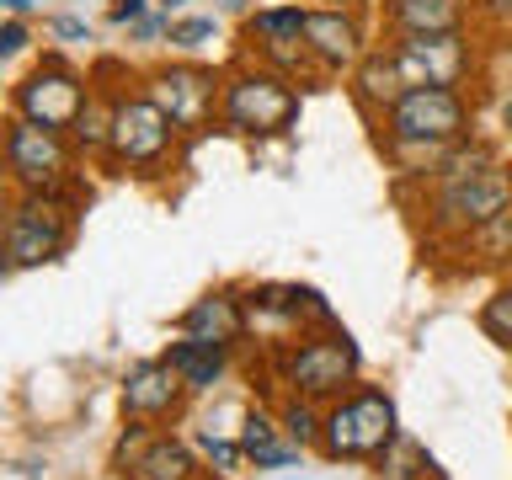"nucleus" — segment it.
Here are the masks:
<instances>
[{
    "label": "nucleus",
    "mask_w": 512,
    "mask_h": 480,
    "mask_svg": "<svg viewBox=\"0 0 512 480\" xmlns=\"http://www.w3.org/2000/svg\"><path fill=\"white\" fill-rule=\"evenodd\" d=\"M0 96H6V86H0Z\"/></svg>",
    "instance_id": "a19ab883"
},
{
    "label": "nucleus",
    "mask_w": 512,
    "mask_h": 480,
    "mask_svg": "<svg viewBox=\"0 0 512 480\" xmlns=\"http://www.w3.org/2000/svg\"><path fill=\"white\" fill-rule=\"evenodd\" d=\"M304 48H310L320 80L331 75H352L368 48V22L363 11H331V6H304Z\"/></svg>",
    "instance_id": "4468645a"
},
{
    "label": "nucleus",
    "mask_w": 512,
    "mask_h": 480,
    "mask_svg": "<svg viewBox=\"0 0 512 480\" xmlns=\"http://www.w3.org/2000/svg\"><path fill=\"white\" fill-rule=\"evenodd\" d=\"M470 128H475V102L464 91L416 86L379 118V150L406 182H427L443 150L470 139Z\"/></svg>",
    "instance_id": "f257e3e1"
},
{
    "label": "nucleus",
    "mask_w": 512,
    "mask_h": 480,
    "mask_svg": "<svg viewBox=\"0 0 512 480\" xmlns=\"http://www.w3.org/2000/svg\"><path fill=\"white\" fill-rule=\"evenodd\" d=\"M0 11H6V16H22V22H27V16H32V0H0Z\"/></svg>",
    "instance_id": "f704fd0d"
},
{
    "label": "nucleus",
    "mask_w": 512,
    "mask_h": 480,
    "mask_svg": "<svg viewBox=\"0 0 512 480\" xmlns=\"http://www.w3.org/2000/svg\"><path fill=\"white\" fill-rule=\"evenodd\" d=\"M198 454H203V464H208L219 480H230L240 464H246V454H240V438H214V427L198 432Z\"/></svg>",
    "instance_id": "cd10ccee"
},
{
    "label": "nucleus",
    "mask_w": 512,
    "mask_h": 480,
    "mask_svg": "<svg viewBox=\"0 0 512 480\" xmlns=\"http://www.w3.org/2000/svg\"><path fill=\"white\" fill-rule=\"evenodd\" d=\"M299 6H331V11H368L374 0H299Z\"/></svg>",
    "instance_id": "72a5a7b5"
},
{
    "label": "nucleus",
    "mask_w": 512,
    "mask_h": 480,
    "mask_svg": "<svg viewBox=\"0 0 512 480\" xmlns=\"http://www.w3.org/2000/svg\"><path fill=\"white\" fill-rule=\"evenodd\" d=\"M48 27H54V38H64V43H91V22H86V16H75V11L48 16Z\"/></svg>",
    "instance_id": "2f4dec72"
},
{
    "label": "nucleus",
    "mask_w": 512,
    "mask_h": 480,
    "mask_svg": "<svg viewBox=\"0 0 512 480\" xmlns=\"http://www.w3.org/2000/svg\"><path fill=\"white\" fill-rule=\"evenodd\" d=\"M11 272H16V267H11V256H6V246H0V283H6Z\"/></svg>",
    "instance_id": "e433bc0d"
},
{
    "label": "nucleus",
    "mask_w": 512,
    "mask_h": 480,
    "mask_svg": "<svg viewBox=\"0 0 512 480\" xmlns=\"http://www.w3.org/2000/svg\"><path fill=\"white\" fill-rule=\"evenodd\" d=\"M219 80L224 75L198 59H171V64H155L139 80V91L166 112L182 139H203L208 128H219Z\"/></svg>",
    "instance_id": "1a4fd4ad"
},
{
    "label": "nucleus",
    "mask_w": 512,
    "mask_h": 480,
    "mask_svg": "<svg viewBox=\"0 0 512 480\" xmlns=\"http://www.w3.org/2000/svg\"><path fill=\"white\" fill-rule=\"evenodd\" d=\"M390 54L406 75V86H454L464 91L475 80V43L470 32H432V38H390Z\"/></svg>",
    "instance_id": "ddd939ff"
},
{
    "label": "nucleus",
    "mask_w": 512,
    "mask_h": 480,
    "mask_svg": "<svg viewBox=\"0 0 512 480\" xmlns=\"http://www.w3.org/2000/svg\"><path fill=\"white\" fill-rule=\"evenodd\" d=\"M235 438H240L246 464H256V470H294V464L304 459V448L288 443V432L278 427V411H262V406L240 411Z\"/></svg>",
    "instance_id": "6ab92c4d"
},
{
    "label": "nucleus",
    "mask_w": 512,
    "mask_h": 480,
    "mask_svg": "<svg viewBox=\"0 0 512 480\" xmlns=\"http://www.w3.org/2000/svg\"><path fill=\"white\" fill-rule=\"evenodd\" d=\"M502 128H507V134H512V96H507V102H502Z\"/></svg>",
    "instance_id": "4c0bfd02"
},
{
    "label": "nucleus",
    "mask_w": 512,
    "mask_h": 480,
    "mask_svg": "<svg viewBox=\"0 0 512 480\" xmlns=\"http://www.w3.org/2000/svg\"><path fill=\"white\" fill-rule=\"evenodd\" d=\"M454 246L464 251V267L480 272V267H507L512 262V208L507 214H496L486 224H475L470 235H459Z\"/></svg>",
    "instance_id": "5701e85b"
},
{
    "label": "nucleus",
    "mask_w": 512,
    "mask_h": 480,
    "mask_svg": "<svg viewBox=\"0 0 512 480\" xmlns=\"http://www.w3.org/2000/svg\"><path fill=\"white\" fill-rule=\"evenodd\" d=\"M240 38H246V59L272 64L278 75L299 80V86L320 80L310 48H304V6H299V0H283V6L251 11L246 27H240Z\"/></svg>",
    "instance_id": "9b49d317"
},
{
    "label": "nucleus",
    "mask_w": 512,
    "mask_h": 480,
    "mask_svg": "<svg viewBox=\"0 0 512 480\" xmlns=\"http://www.w3.org/2000/svg\"><path fill=\"white\" fill-rule=\"evenodd\" d=\"M278 427L288 432V443H299L304 454L320 443V406L315 400H304V395H288L283 390V400H278Z\"/></svg>",
    "instance_id": "a878e982"
},
{
    "label": "nucleus",
    "mask_w": 512,
    "mask_h": 480,
    "mask_svg": "<svg viewBox=\"0 0 512 480\" xmlns=\"http://www.w3.org/2000/svg\"><path fill=\"white\" fill-rule=\"evenodd\" d=\"M480 331H486L496 347L512 352V288H507V283L496 288L486 304H480Z\"/></svg>",
    "instance_id": "c85d7f7f"
},
{
    "label": "nucleus",
    "mask_w": 512,
    "mask_h": 480,
    "mask_svg": "<svg viewBox=\"0 0 512 480\" xmlns=\"http://www.w3.org/2000/svg\"><path fill=\"white\" fill-rule=\"evenodd\" d=\"M214 38H219L214 16H171V22H166V43L182 48V54H198V48H208Z\"/></svg>",
    "instance_id": "bb28decb"
},
{
    "label": "nucleus",
    "mask_w": 512,
    "mask_h": 480,
    "mask_svg": "<svg viewBox=\"0 0 512 480\" xmlns=\"http://www.w3.org/2000/svg\"><path fill=\"white\" fill-rule=\"evenodd\" d=\"M155 11L171 22V16H182V11H187V0H155Z\"/></svg>",
    "instance_id": "c9c22d12"
},
{
    "label": "nucleus",
    "mask_w": 512,
    "mask_h": 480,
    "mask_svg": "<svg viewBox=\"0 0 512 480\" xmlns=\"http://www.w3.org/2000/svg\"><path fill=\"white\" fill-rule=\"evenodd\" d=\"M390 38H432V32H470L475 0H379Z\"/></svg>",
    "instance_id": "dca6fc26"
},
{
    "label": "nucleus",
    "mask_w": 512,
    "mask_h": 480,
    "mask_svg": "<svg viewBox=\"0 0 512 480\" xmlns=\"http://www.w3.org/2000/svg\"><path fill=\"white\" fill-rule=\"evenodd\" d=\"M272 368H278V384L288 395L326 406V400L347 395L363 379V352L342 326H326V331H304L294 342L272 347Z\"/></svg>",
    "instance_id": "20e7f679"
},
{
    "label": "nucleus",
    "mask_w": 512,
    "mask_h": 480,
    "mask_svg": "<svg viewBox=\"0 0 512 480\" xmlns=\"http://www.w3.org/2000/svg\"><path fill=\"white\" fill-rule=\"evenodd\" d=\"M240 299H246L251 331H272V336H278L272 347L294 342V336H304V331L336 326L331 304L320 299L315 288H304V283H256V288H246Z\"/></svg>",
    "instance_id": "f8f14e48"
},
{
    "label": "nucleus",
    "mask_w": 512,
    "mask_h": 480,
    "mask_svg": "<svg viewBox=\"0 0 512 480\" xmlns=\"http://www.w3.org/2000/svg\"><path fill=\"white\" fill-rule=\"evenodd\" d=\"M112 107H118V91L102 86V80H91V96L86 107H80V118L70 123V144L80 160H96V166H107V144H112Z\"/></svg>",
    "instance_id": "412c9836"
},
{
    "label": "nucleus",
    "mask_w": 512,
    "mask_h": 480,
    "mask_svg": "<svg viewBox=\"0 0 512 480\" xmlns=\"http://www.w3.org/2000/svg\"><path fill=\"white\" fill-rule=\"evenodd\" d=\"M395 438H400L395 400L358 379L347 395H336V400L320 406V443H315V454L326 464H374Z\"/></svg>",
    "instance_id": "7ed1b4c3"
},
{
    "label": "nucleus",
    "mask_w": 512,
    "mask_h": 480,
    "mask_svg": "<svg viewBox=\"0 0 512 480\" xmlns=\"http://www.w3.org/2000/svg\"><path fill=\"white\" fill-rule=\"evenodd\" d=\"M427 480H443V475H427Z\"/></svg>",
    "instance_id": "ea45409f"
},
{
    "label": "nucleus",
    "mask_w": 512,
    "mask_h": 480,
    "mask_svg": "<svg viewBox=\"0 0 512 480\" xmlns=\"http://www.w3.org/2000/svg\"><path fill=\"white\" fill-rule=\"evenodd\" d=\"M75 240V198L70 192H16L0 246H6L11 267H48L70 251Z\"/></svg>",
    "instance_id": "423d86ee"
},
{
    "label": "nucleus",
    "mask_w": 512,
    "mask_h": 480,
    "mask_svg": "<svg viewBox=\"0 0 512 480\" xmlns=\"http://www.w3.org/2000/svg\"><path fill=\"white\" fill-rule=\"evenodd\" d=\"M27 43H32V27L22 22V16H6V22H0V64L27 54Z\"/></svg>",
    "instance_id": "c756f323"
},
{
    "label": "nucleus",
    "mask_w": 512,
    "mask_h": 480,
    "mask_svg": "<svg viewBox=\"0 0 512 480\" xmlns=\"http://www.w3.org/2000/svg\"><path fill=\"white\" fill-rule=\"evenodd\" d=\"M139 16H150V0H112L107 22H112V27H134Z\"/></svg>",
    "instance_id": "473e14b6"
},
{
    "label": "nucleus",
    "mask_w": 512,
    "mask_h": 480,
    "mask_svg": "<svg viewBox=\"0 0 512 480\" xmlns=\"http://www.w3.org/2000/svg\"><path fill=\"white\" fill-rule=\"evenodd\" d=\"M176 374H182V384L192 395H203V390H214V384L230 374V347H219V342H198V336H182V342H171L166 352H160Z\"/></svg>",
    "instance_id": "4be33fe9"
},
{
    "label": "nucleus",
    "mask_w": 512,
    "mask_h": 480,
    "mask_svg": "<svg viewBox=\"0 0 512 480\" xmlns=\"http://www.w3.org/2000/svg\"><path fill=\"white\" fill-rule=\"evenodd\" d=\"M299 80L278 75L262 59H240L219 80V128L240 139H278L299 123Z\"/></svg>",
    "instance_id": "f03ea898"
},
{
    "label": "nucleus",
    "mask_w": 512,
    "mask_h": 480,
    "mask_svg": "<svg viewBox=\"0 0 512 480\" xmlns=\"http://www.w3.org/2000/svg\"><path fill=\"white\" fill-rule=\"evenodd\" d=\"M86 96H91V75H80L64 54H43L11 86V112L27 118V123L54 128V134H70V123L80 118Z\"/></svg>",
    "instance_id": "9d476101"
},
{
    "label": "nucleus",
    "mask_w": 512,
    "mask_h": 480,
    "mask_svg": "<svg viewBox=\"0 0 512 480\" xmlns=\"http://www.w3.org/2000/svg\"><path fill=\"white\" fill-rule=\"evenodd\" d=\"M475 22L512 38V0H475Z\"/></svg>",
    "instance_id": "7c9ffc66"
},
{
    "label": "nucleus",
    "mask_w": 512,
    "mask_h": 480,
    "mask_svg": "<svg viewBox=\"0 0 512 480\" xmlns=\"http://www.w3.org/2000/svg\"><path fill=\"white\" fill-rule=\"evenodd\" d=\"M496 160H502V155H496V144H486V139H475V134H470V139L448 144L443 160L432 166V176H427L422 187H432V182H459V176H475V171L496 166Z\"/></svg>",
    "instance_id": "b1692460"
},
{
    "label": "nucleus",
    "mask_w": 512,
    "mask_h": 480,
    "mask_svg": "<svg viewBox=\"0 0 512 480\" xmlns=\"http://www.w3.org/2000/svg\"><path fill=\"white\" fill-rule=\"evenodd\" d=\"M75 144L70 134H54L43 123L27 118H6L0 128V166H6V182L16 192H70L75 182Z\"/></svg>",
    "instance_id": "0eeeda50"
},
{
    "label": "nucleus",
    "mask_w": 512,
    "mask_h": 480,
    "mask_svg": "<svg viewBox=\"0 0 512 480\" xmlns=\"http://www.w3.org/2000/svg\"><path fill=\"white\" fill-rule=\"evenodd\" d=\"M208 470L198 464V454L182 443V438H171V432H155L150 443L139 448V459L123 470V480H203Z\"/></svg>",
    "instance_id": "aec40b11"
},
{
    "label": "nucleus",
    "mask_w": 512,
    "mask_h": 480,
    "mask_svg": "<svg viewBox=\"0 0 512 480\" xmlns=\"http://www.w3.org/2000/svg\"><path fill=\"white\" fill-rule=\"evenodd\" d=\"M406 91H411V86H406V75H400V64H395V54H390V43H384V48H368V54L352 64V75H347L352 107H358L374 128H379V118H384V112H390Z\"/></svg>",
    "instance_id": "f3484780"
},
{
    "label": "nucleus",
    "mask_w": 512,
    "mask_h": 480,
    "mask_svg": "<svg viewBox=\"0 0 512 480\" xmlns=\"http://www.w3.org/2000/svg\"><path fill=\"white\" fill-rule=\"evenodd\" d=\"M507 208H512V166L507 160H496V166L475 171V176H459V182H432L422 198L427 230L443 240L470 235L475 224L507 214Z\"/></svg>",
    "instance_id": "6e6552de"
},
{
    "label": "nucleus",
    "mask_w": 512,
    "mask_h": 480,
    "mask_svg": "<svg viewBox=\"0 0 512 480\" xmlns=\"http://www.w3.org/2000/svg\"><path fill=\"white\" fill-rule=\"evenodd\" d=\"M187 384L182 374L166 363V358H144L123 374V422H144V427H160L171 422L176 411L187 406Z\"/></svg>",
    "instance_id": "2eb2a0df"
},
{
    "label": "nucleus",
    "mask_w": 512,
    "mask_h": 480,
    "mask_svg": "<svg viewBox=\"0 0 512 480\" xmlns=\"http://www.w3.org/2000/svg\"><path fill=\"white\" fill-rule=\"evenodd\" d=\"M182 134L171 128V118L160 112L139 86L118 91V107H112V144H107V171L118 176H166L176 166V150H182Z\"/></svg>",
    "instance_id": "39448f33"
},
{
    "label": "nucleus",
    "mask_w": 512,
    "mask_h": 480,
    "mask_svg": "<svg viewBox=\"0 0 512 480\" xmlns=\"http://www.w3.org/2000/svg\"><path fill=\"white\" fill-rule=\"evenodd\" d=\"M374 470H379V480H427V475H438V464H432V454H427L422 443L395 438V443L374 459Z\"/></svg>",
    "instance_id": "393cba45"
},
{
    "label": "nucleus",
    "mask_w": 512,
    "mask_h": 480,
    "mask_svg": "<svg viewBox=\"0 0 512 480\" xmlns=\"http://www.w3.org/2000/svg\"><path fill=\"white\" fill-rule=\"evenodd\" d=\"M507 288H512V262H507Z\"/></svg>",
    "instance_id": "58836bf2"
},
{
    "label": "nucleus",
    "mask_w": 512,
    "mask_h": 480,
    "mask_svg": "<svg viewBox=\"0 0 512 480\" xmlns=\"http://www.w3.org/2000/svg\"><path fill=\"white\" fill-rule=\"evenodd\" d=\"M176 331L182 336H198V342H219V347H240L251 336V320H246V299L219 288V294H203L192 299L182 315H176Z\"/></svg>",
    "instance_id": "a211bd4d"
}]
</instances>
